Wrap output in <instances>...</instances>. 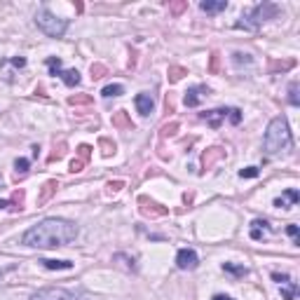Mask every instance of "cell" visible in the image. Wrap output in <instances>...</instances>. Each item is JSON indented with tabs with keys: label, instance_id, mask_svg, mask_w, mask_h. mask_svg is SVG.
Here are the masks:
<instances>
[{
	"label": "cell",
	"instance_id": "cell-1",
	"mask_svg": "<svg viewBox=\"0 0 300 300\" xmlns=\"http://www.w3.org/2000/svg\"><path fill=\"white\" fill-rule=\"evenodd\" d=\"M78 237V225L63 218H45L31 230H26L21 241L33 249H57L66 246Z\"/></svg>",
	"mask_w": 300,
	"mask_h": 300
},
{
	"label": "cell",
	"instance_id": "cell-2",
	"mask_svg": "<svg viewBox=\"0 0 300 300\" xmlns=\"http://www.w3.org/2000/svg\"><path fill=\"white\" fill-rule=\"evenodd\" d=\"M291 145H293V139H291L288 122L284 118H275V120L267 124V132H265V139H263L265 153L270 157H275V155H281V153L291 150Z\"/></svg>",
	"mask_w": 300,
	"mask_h": 300
},
{
	"label": "cell",
	"instance_id": "cell-3",
	"mask_svg": "<svg viewBox=\"0 0 300 300\" xmlns=\"http://www.w3.org/2000/svg\"><path fill=\"white\" fill-rule=\"evenodd\" d=\"M277 14H279V7L275 2H258L249 12H244V21H237V28H251L253 31L267 19H275Z\"/></svg>",
	"mask_w": 300,
	"mask_h": 300
},
{
	"label": "cell",
	"instance_id": "cell-4",
	"mask_svg": "<svg viewBox=\"0 0 300 300\" xmlns=\"http://www.w3.org/2000/svg\"><path fill=\"white\" fill-rule=\"evenodd\" d=\"M36 24L45 36L61 38L66 33V28H68V19H59V17H54V14L49 12L47 7H40L36 14Z\"/></svg>",
	"mask_w": 300,
	"mask_h": 300
},
{
	"label": "cell",
	"instance_id": "cell-5",
	"mask_svg": "<svg viewBox=\"0 0 300 300\" xmlns=\"http://www.w3.org/2000/svg\"><path fill=\"white\" fill-rule=\"evenodd\" d=\"M31 300H82L80 296H75L71 291H66V288H59V286H47V288H40L36 291Z\"/></svg>",
	"mask_w": 300,
	"mask_h": 300
},
{
	"label": "cell",
	"instance_id": "cell-6",
	"mask_svg": "<svg viewBox=\"0 0 300 300\" xmlns=\"http://www.w3.org/2000/svg\"><path fill=\"white\" fill-rule=\"evenodd\" d=\"M139 211L148 218H162V216H167L169 214L167 206H162L160 202L150 200V197H143V195L139 197Z\"/></svg>",
	"mask_w": 300,
	"mask_h": 300
},
{
	"label": "cell",
	"instance_id": "cell-7",
	"mask_svg": "<svg viewBox=\"0 0 300 300\" xmlns=\"http://www.w3.org/2000/svg\"><path fill=\"white\" fill-rule=\"evenodd\" d=\"M176 265H179V270H195L200 265V256L192 249H180L176 253Z\"/></svg>",
	"mask_w": 300,
	"mask_h": 300
},
{
	"label": "cell",
	"instance_id": "cell-8",
	"mask_svg": "<svg viewBox=\"0 0 300 300\" xmlns=\"http://www.w3.org/2000/svg\"><path fill=\"white\" fill-rule=\"evenodd\" d=\"M206 94H209V87H206V84H195V87H190V89L185 92V106H188V108H197Z\"/></svg>",
	"mask_w": 300,
	"mask_h": 300
},
{
	"label": "cell",
	"instance_id": "cell-9",
	"mask_svg": "<svg viewBox=\"0 0 300 300\" xmlns=\"http://www.w3.org/2000/svg\"><path fill=\"white\" fill-rule=\"evenodd\" d=\"M230 118V108H216V110H209L202 115V120H206V124L211 127V129H218L220 127V122Z\"/></svg>",
	"mask_w": 300,
	"mask_h": 300
},
{
	"label": "cell",
	"instance_id": "cell-10",
	"mask_svg": "<svg viewBox=\"0 0 300 300\" xmlns=\"http://www.w3.org/2000/svg\"><path fill=\"white\" fill-rule=\"evenodd\" d=\"M223 157H225V150H223V148H218V145L204 150V153H202V169H204V171L206 169H211L218 160H223Z\"/></svg>",
	"mask_w": 300,
	"mask_h": 300
},
{
	"label": "cell",
	"instance_id": "cell-11",
	"mask_svg": "<svg viewBox=\"0 0 300 300\" xmlns=\"http://www.w3.org/2000/svg\"><path fill=\"white\" fill-rule=\"evenodd\" d=\"M134 103H136V110L141 113V115H150L153 113V108H155V101H153V96L145 94V92H141V94H136V99H134Z\"/></svg>",
	"mask_w": 300,
	"mask_h": 300
},
{
	"label": "cell",
	"instance_id": "cell-12",
	"mask_svg": "<svg viewBox=\"0 0 300 300\" xmlns=\"http://www.w3.org/2000/svg\"><path fill=\"white\" fill-rule=\"evenodd\" d=\"M298 200H300V192L293 190V188H288L281 197H277L275 200V206L277 209H291L293 204H298Z\"/></svg>",
	"mask_w": 300,
	"mask_h": 300
},
{
	"label": "cell",
	"instance_id": "cell-13",
	"mask_svg": "<svg viewBox=\"0 0 300 300\" xmlns=\"http://www.w3.org/2000/svg\"><path fill=\"white\" fill-rule=\"evenodd\" d=\"M113 127L120 129V132H129V129H134V122H132V118H129V113H127V110L113 113Z\"/></svg>",
	"mask_w": 300,
	"mask_h": 300
},
{
	"label": "cell",
	"instance_id": "cell-14",
	"mask_svg": "<svg viewBox=\"0 0 300 300\" xmlns=\"http://www.w3.org/2000/svg\"><path fill=\"white\" fill-rule=\"evenodd\" d=\"M200 10L206 14H218L223 10H228V0H202L200 2Z\"/></svg>",
	"mask_w": 300,
	"mask_h": 300
},
{
	"label": "cell",
	"instance_id": "cell-15",
	"mask_svg": "<svg viewBox=\"0 0 300 300\" xmlns=\"http://www.w3.org/2000/svg\"><path fill=\"white\" fill-rule=\"evenodd\" d=\"M57 188H59V183L52 179V180H47L45 185H42V190H40V195H38V204L42 206V204H47L49 200L54 197V192H57Z\"/></svg>",
	"mask_w": 300,
	"mask_h": 300
},
{
	"label": "cell",
	"instance_id": "cell-16",
	"mask_svg": "<svg viewBox=\"0 0 300 300\" xmlns=\"http://www.w3.org/2000/svg\"><path fill=\"white\" fill-rule=\"evenodd\" d=\"M57 75L63 80L66 87H75V84H80V73L75 71V68H71V71H59Z\"/></svg>",
	"mask_w": 300,
	"mask_h": 300
},
{
	"label": "cell",
	"instance_id": "cell-17",
	"mask_svg": "<svg viewBox=\"0 0 300 300\" xmlns=\"http://www.w3.org/2000/svg\"><path fill=\"white\" fill-rule=\"evenodd\" d=\"M24 195L26 192L21 190V188L12 192V200H7V202H10V211L17 214V211H21V209H24Z\"/></svg>",
	"mask_w": 300,
	"mask_h": 300
},
{
	"label": "cell",
	"instance_id": "cell-18",
	"mask_svg": "<svg viewBox=\"0 0 300 300\" xmlns=\"http://www.w3.org/2000/svg\"><path fill=\"white\" fill-rule=\"evenodd\" d=\"M40 265H42V267H47V270H71L73 267L71 260H49V258H42Z\"/></svg>",
	"mask_w": 300,
	"mask_h": 300
},
{
	"label": "cell",
	"instance_id": "cell-19",
	"mask_svg": "<svg viewBox=\"0 0 300 300\" xmlns=\"http://www.w3.org/2000/svg\"><path fill=\"white\" fill-rule=\"evenodd\" d=\"M99 150H101V155L103 157H110L115 155V150H118V145H115V141H110V139H99Z\"/></svg>",
	"mask_w": 300,
	"mask_h": 300
},
{
	"label": "cell",
	"instance_id": "cell-20",
	"mask_svg": "<svg viewBox=\"0 0 300 300\" xmlns=\"http://www.w3.org/2000/svg\"><path fill=\"white\" fill-rule=\"evenodd\" d=\"M293 66H296V59H288V61H277V59H272L270 61V68H267V71L270 73H277V71H291V68H293Z\"/></svg>",
	"mask_w": 300,
	"mask_h": 300
},
{
	"label": "cell",
	"instance_id": "cell-21",
	"mask_svg": "<svg viewBox=\"0 0 300 300\" xmlns=\"http://www.w3.org/2000/svg\"><path fill=\"white\" fill-rule=\"evenodd\" d=\"M113 260H115V263H122V267H124V270L136 272V260H134V258H129V256H124V253H115V256H113Z\"/></svg>",
	"mask_w": 300,
	"mask_h": 300
},
{
	"label": "cell",
	"instance_id": "cell-22",
	"mask_svg": "<svg viewBox=\"0 0 300 300\" xmlns=\"http://www.w3.org/2000/svg\"><path fill=\"white\" fill-rule=\"evenodd\" d=\"M281 296H284V300H296V296H298V284H296V281L281 284Z\"/></svg>",
	"mask_w": 300,
	"mask_h": 300
},
{
	"label": "cell",
	"instance_id": "cell-23",
	"mask_svg": "<svg viewBox=\"0 0 300 300\" xmlns=\"http://www.w3.org/2000/svg\"><path fill=\"white\" fill-rule=\"evenodd\" d=\"M223 270L230 272V275H235V277L249 275V267H244V265H235V263H223Z\"/></svg>",
	"mask_w": 300,
	"mask_h": 300
},
{
	"label": "cell",
	"instance_id": "cell-24",
	"mask_svg": "<svg viewBox=\"0 0 300 300\" xmlns=\"http://www.w3.org/2000/svg\"><path fill=\"white\" fill-rule=\"evenodd\" d=\"M124 94V87L122 84H106L103 89H101V96H106V99H110V96H122Z\"/></svg>",
	"mask_w": 300,
	"mask_h": 300
},
{
	"label": "cell",
	"instance_id": "cell-25",
	"mask_svg": "<svg viewBox=\"0 0 300 300\" xmlns=\"http://www.w3.org/2000/svg\"><path fill=\"white\" fill-rule=\"evenodd\" d=\"M183 75H188V68H183V66H169V82H179Z\"/></svg>",
	"mask_w": 300,
	"mask_h": 300
},
{
	"label": "cell",
	"instance_id": "cell-26",
	"mask_svg": "<svg viewBox=\"0 0 300 300\" xmlns=\"http://www.w3.org/2000/svg\"><path fill=\"white\" fill-rule=\"evenodd\" d=\"M92 101H94V99H92L89 94H75V96L68 99L71 106H92Z\"/></svg>",
	"mask_w": 300,
	"mask_h": 300
},
{
	"label": "cell",
	"instance_id": "cell-27",
	"mask_svg": "<svg viewBox=\"0 0 300 300\" xmlns=\"http://www.w3.org/2000/svg\"><path fill=\"white\" fill-rule=\"evenodd\" d=\"M263 230H267V223H265V220H253L251 240H260V237H263Z\"/></svg>",
	"mask_w": 300,
	"mask_h": 300
},
{
	"label": "cell",
	"instance_id": "cell-28",
	"mask_svg": "<svg viewBox=\"0 0 300 300\" xmlns=\"http://www.w3.org/2000/svg\"><path fill=\"white\" fill-rule=\"evenodd\" d=\"M66 155V141H59V145H54V150H52V155H49V162H57L61 157Z\"/></svg>",
	"mask_w": 300,
	"mask_h": 300
},
{
	"label": "cell",
	"instance_id": "cell-29",
	"mask_svg": "<svg viewBox=\"0 0 300 300\" xmlns=\"http://www.w3.org/2000/svg\"><path fill=\"white\" fill-rule=\"evenodd\" d=\"M179 122H169V124H164L162 127V132H160V139H167V136H174V134L179 132Z\"/></svg>",
	"mask_w": 300,
	"mask_h": 300
},
{
	"label": "cell",
	"instance_id": "cell-30",
	"mask_svg": "<svg viewBox=\"0 0 300 300\" xmlns=\"http://www.w3.org/2000/svg\"><path fill=\"white\" fill-rule=\"evenodd\" d=\"M89 73H92L94 80H99V78H103V75L108 73V68H106L103 63H92V66H89Z\"/></svg>",
	"mask_w": 300,
	"mask_h": 300
},
{
	"label": "cell",
	"instance_id": "cell-31",
	"mask_svg": "<svg viewBox=\"0 0 300 300\" xmlns=\"http://www.w3.org/2000/svg\"><path fill=\"white\" fill-rule=\"evenodd\" d=\"M89 157H92V145H87V143L78 145V160H82L84 164H87V162H89Z\"/></svg>",
	"mask_w": 300,
	"mask_h": 300
},
{
	"label": "cell",
	"instance_id": "cell-32",
	"mask_svg": "<svg viewBox=\"0 0 300 300\" xmlns=\"http://www.w3.org/2000/svg\"><path fill=\"white\" fill-rule=\"evenodd\" d=\"M288 101H291V106H300L298 82H291V87H288Z\"/></svg>",
	"mask_w": 300,
	"mask_h": 300
},
{
	"label": "cell",
	"instance_id": "cell-33",
	"mask_svg": "<svg viewBox=\"0 0 300 300\" xmlns=\"http://www.w3.org/2000/svg\"><path fill=\"white\" fill-rule=\"evenodd\" d=\"M185 10H188V2H185V0H179V2H171V5H169V12L174 14V17H179V14L185 12Z\"/></svg>",
	"mask_w": 300,
	"mask_h": 300
},
{
	"label": "cell",
	"instance_id": "cell-34",
	"mask_svg": "<svg viewBox=\"0 0 300 300\" xmlns=\"http://www.w3.org/2000/svg\"><path fill=\"white\" fill-rule=\"evenodd\" d=\"M28 167H31V162H28L26 157H19V160L14 162V169H17V174H19V176H24L26 171H28Z\"/></svg>",
	"mask_w": 300,
	"mask_h": 300
},
{
	"label": "cell",
	"instance_id": "cell-35",
	"mask_svg": "<svg viewBox=\"0 0 300 300\" xmlns=\"http://www.w3.org/2000/svg\"><path fill=\"white\" fill-rule=\"evenodd\" d=\"M47 68H49V73H52V75H57V73L61 71V59H59V57H49V59H47Z\"/></svg>",
	"mask_w": 300,
	"mask_h": 300
},
{
	"label": "cell",
	"instance_id": "cell-36",
	"mask_svg": "<svg viewBox=\"0 0 300 300\" xmlns=\"http://www.w3.org/2000/svg\"><path fill=\"white\" fill-rule=\"evenodd\" d=\"M218 66H220V54L218 52H211V61H209V73H218Z\"/></svg>",
	"mask_w": 300,
	"mask_h": 300
},
{
	"label": "cell",
	"instance_id": "cell-37",
	"mask_svg": "<svg viewBox=\"0 0 300 300\" xmlns=\"http://www.w3.org/2000/svg\"><path fill=\"white\" fill-rule=\"evenodd\" d=\"M260 171H258V167H246V169H241L240 171V176L241 179H256Z\"/></svg>",
	"mask_w": 300,
	"mask_h": 300
},
{
	"label": "cell",
	"instance_id": "cell-38",
	"mask_svg": "<svg viewBox=\"0 0 300 300\" xmlns=\"http://www.w3.org/2000/svg\"><path fill=\"white\" fill-rule=\"evenodd\" d=\"M84 167H87V164H84L82 160H78V157H75V160L71 162V171H73V174H80Z\"/></svg>",
	"mask_w": 300,
	"mask_h": 300
},
{
	"label": "cell",
	"instance_id": "cell-39",
	"mask_svg": "<svg viewBox=\"0 0 300 300\" xmlns=\"http://www.w3.org/2000/svg\"><path fill=\"white\" fill-rule=\"evenodd\" d=\"M230 122H232V124H240L241 122V113L237 108H230Z\"/></svg>",
	"mask_w": 300,
	"mask_h": 300
},
{
	"label": "cell",
	"instance_id": "cell-40",
	"mask_svg": "<svg viewBox=\"0 0 300 300\" xmlns=\"http://www.w3.org/2000/svg\"><path fill=\"white\" fill-rule=\"evenodd\" d=\"M124 188V183L122 180H110L108 183V192H120Z\"/></svg>",
	"mask_w": 300,
	"mask_h": 300
},
{
	"label": "cell",
	"instance_id": "cell-41",
	"mask_svg": "<svg viewBox=\"0 0 300 300\" xmlns=\"http://www.w3.org/2000/svg\"><path fill=\"white\" fill-rule=\"evenodd\" d=\"M286 232H288V235H291V237H293V241H296V244H298V237H300V232H298V225H288V228H286Z\"/></svg>",
	"mask_w": 300,
	"mask_h": 300
},
{
	"label": "cell",
	"instance_id": "cell-42",
	"mask_svg": "<svg viewBox=\"0 0 300 300\" xmlns=\"http://www.w3.org/2000/svg\"><path fill=\"white\" fill-rule=\"evenodd\" d=\"M272 279H275V281H279V284H286V281H291V277L281 275V272H272Z\"/></svg>",
	"mask_w": 300,
	"mask_h": 300
},
{
	"label": "cell",
	"instance_id": "cell-43",
	"mask_svg": "<svg viewBox=\"0 0 300 300\" xmlns=\"http://www.w3.org/2000/svg\"><path fill=\"white\" fill-rule=\"evenodd\" d=\"M214 300H232V298H230V296H223V293H216V296H214Z\"/></svg>",
	"mask_w": 300,
	"mask_h": 300
},
{
	"label": "cell",
	"instance_id": "cell-44",
	"mask_svg": "<svg viewBox=\"0 0 300 300\" xmlns=\"http://www.w3.org/2000/svg\"><path fill=\"white\" fill-rule=\"evenodd\" d=\"M0 209H10V202L7 200H0Z\"/></svg>",
	"mask_w": 300,
	"mask_h": 300
},
{
	"label": "cell",
	"instance_id": "cell-45",
	"mask_svg": "<svg viewBox=\"0 0 300 300\" xmlns=\"http://www.w3.org/2000/svg\"><path fill=\"white\" fill-rule=\"evenodd\" d=\"M7 270H10V267H7ZM7 270H0V281H2V277H5V272H7Z\"/></svg>",
	"mask_w": 300,
	"mask_h": 300
}]
</instances>
